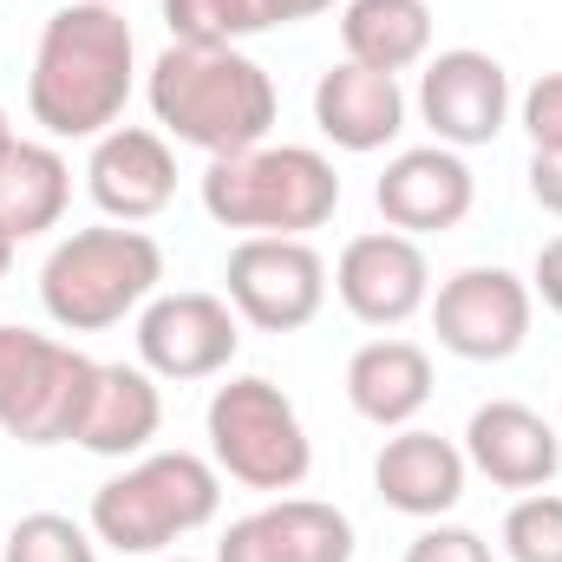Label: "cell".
Listing matches in <instances>:
<instances>
[{
  "label": "cell",
  "mask_w": 562,
  "mask_h": 562,
  "mask_svg": "<svg viewBox=\"0 0 562 562\" xmlns=\"http://www.w3.org/2000/svg\"><path fill=\"white\" fill-rule=\"evenodd\" d=\"M464 464L497 491H543L562 471V431L524 400H491L464 425Z\"/></svg>",
  "instance_id": "obj_16"
},
{
  "label": "cell",
  "mask_w": 562,
  "mask_h": 562,
  "mask_svg": "<svg viewBox=\"0 0 562 562\" xmlns=\"http://www.w3.org/2000/svg\"><path fill=\"white\" fill-rule=\"evenodd\" d=\"M314 125L334 150H353V157H373L406 132V92L393 72H373V66H327L314 79Z\"/></svg>",
  "instance_id": "obj_18"
},
{
  "label": "cell",
  "mask_w": 562,
  "mask_h": 562,
  "mask_svg": "<svg viewBox=\"0 0 562 562\" xmlns=\"http://www.w3.org/2000/svg\"><path fill=\"white\" fill-rule=\"evenodd\" d=\"M150 119L170 144H190L203 157L256 150L276 132V79L243 46H164L144 79Z\"/></svg>",
  "instance_id": "obj_2"
},
{
  "label": "cell",
  "mask_w": 562,
  "mask_h": 562,
  "mask_svg": "<svg viewBox=\"0 0 562 562\" xmlns=\"http://www.w3.org/2000/svg\"><path fill=\"white\" fill-rule=\"evenodd\" d=\"M340 53L373 72H413L431 59V0H347L340 7Z\"/></svg>",
  "instance_id": "obj_22"
},
{
  "label": "cell",
  "mask_w": 562,
  "mask_h": 562,
  "mask_svg": "<svg viewBox=\"0 0 562 562\" xmlns=\"http://www.w3.org/2000/svg\"><path fill=\"white\" fill-rule=\"evenodd\" d=\"M203 210L243 236H307L340 210V170L314 144H256L236 157H210Z\"/></svg>",
  "instance_id": "obj_3"
},
{
  "label": "cell",
  "mask_w": 562,
  "mask_h": 562,
  "mask_svg": "<svg viewBox=\"0 0 562 562\" xmlns=\"http://www.w3.org/2000/svg\"><path fill=\"white\" fill-rule=\"evenodd\" d=\"M112 7H125V0H112Z\"/></svg>",
  "instance_id": "obj_34"
},
{
  "label": "cell",
  "mask_w": 562,
  "mask_h": 562,
  "mask_svg": "<svg viewBox=\"0 0 562 562\" xmlns=\"http://www.w3.org/2000/svg\"><path fill=\"white\" fill-rule=\"evenodd\" d=\"M92 373V353L33 327H0V431L13 445H72Z\"/></svg>",
  "instance_id": "obj_7"
},
{
  "label": "cell",
  "mask_w": 562,
  "mask_h": 562,
  "mask_svg": "<svg viewBox=\"0 0 562 562\" xmlns=\"http://www.w3.org/2000/svg\"><path fill=\"white\" fill-rule=\"evenodd\" d=\"M164 288V249L132 223L72 229L40 262V307L66 334H105Z\"/></svg>",
  "instance_id": "obj_5"
},
{
  "label": "cell",
  "mask_w": 562,
  "mask_h": 562,
  "mask_svg": "<svg viewBox=\"0 0 562 562\" xmlns=\"http://www.w3.org/2000/svg\"><path fill=\"white\" fill-rule=\"evenodd\" d=\"M13 144H20V138H13V119H7V105H0V164H7V150H13Z\"/></svg>",
  "instance_id": "obj_31"
},
{
  "label": "cell",
  "mask_w": 562,
  "mask_h": 562,
  "mask_svg": "<svg viewBox=\"0 0 562 562\" xmlns=\"http://www.w3.org/2000/svg\"><path fill=\"white\" fill-rule=\"evenodd\" d=\"M517 112V92H510V72L504 59L477 53V46H451V53H431L419 72V119L431 144H451V150H477L491 144Z\"/></svg>",
  "instance_id": "obj_11"
},
{
  "label": "cell",
  "mask_w": 562,
  "mask_h": 562,
  "mask_svg": "<svg viewBox=\"0 0 562 562\" xmlns=\"http://www.w3.org/2000/svg\"><path fill=\"white\" fill-rule=\"evenodd\" d=\"M223 510V471L196 451H144L92 491V537L119 557H164L170 543L210 530Z\"/></svg>",
  "instance_id": "obj_4"
},
{
  "label": "cell",
  "mask_w": 562,
  "mask_h": 562,
  "mask_svg": "<svg viewBox=\"0 0 562 562\" xmlns=\"http://www.w3.org/2000/svg\"><path fill=\"white\" fill-rule=\"evenodd\" d=\"M86 190L112 223H150L170 210L177 196V150L157 125H112L105 138H92L86 157Z\"/></svg>",
  "instance_id": "obj_14"
},
{
  "label": "cell",
  "mask_w": 562,
  "mask_h": 562,
  "mask_svg": "<svg viewBox=\"0 0 562 562\" xmlns=\"http://www.w3.org/2000/svg\"><path fill=\"white\" fill-rule=\"evenodd\" d=\"M530 294L550 307V314H562V236H550L543 249H537V269H530Z\"/></svg>",
  "instance_id": "obj_29"
},
{
  "label": "cell",
  "mask_w": 562,
  "mask_h": 562,
  "mask_svg": "<svg viewBox=\"0 0 562 562\" xmlns=\"http://www.w3.org/2000/svg\"><path fill=\"white\" fill-rule=\"evenodd\" d=\"M334 294L360 327H406L413 314L431 307V262H425L419 236L400 229H367L340 249L334 262Z\"/></svg>",
  "instance_id": "obj_12"
},
{
  "label": "cell",
  "mask_w": 562,
  "mask_h": 562,
  "mask_svg": "<svg viewBox=\"0 0 562 562\" xmlns=\"http://www.w3.org/2000/svg\"><path fill=\"white\" fill-rule=\"evenodd\" d=\"M497 543L510 562H562V497L557 491H524L504 510Z\"/></svg>",
  "instance_id": "obj_25"
},
{
  "label": "cell",
  "mask_w": 562,
  "mask_h": 562,
  "mask_svg": "<svg viewBox=\"0 0 562 562\" xmlns=\"http://www.w3.org/2000/svg\"><path fill=\"white\" fill-rule=\"evenodd\" d=\"M327 7H347V0H269V26H294V20H314Z\"/></svg>",
  "instance_id": "obj_30"
},
{
  "label": "cell",
  "mask_w": 562,
  "mask_h": 562,
  "mask_svg": "<svg viewBox=\"0 0 562 562\" xmlns=\"http://www.w3.org/2000/svg\"><path fill=\"white\" fill-rule=\"evenodd\" d=\"M517 119L530 132V150H557L562 157V72H543L524 99H517Z\"/></svg>",
  "instance_id": "obj_26"
},
{
  "label": "cell",
  "mask_w": 562,
  "mask_h": 562,
  "mask_svg": "<svg viewBox=\"0 0 562 562\" xmlns=\"http://www.w3.org/2000/svg\"><path fill=\"white\" fill-rule=\"evenodd\" d=\"M425 314H431V334L445 353H458L471 367H497V360L524 353L530 321H537V294L524 276L477 262V269H458V276L438 281Z\"/></svg>",
  "instance_id": "obj_8"
},
{
  "label": "cell",
  "mask_w": 562,
  "mask_h": 562,
  "mask_svg": "<svg viewBox=\"0 0 562 562\" xmlns=\"http://www.w3.org/2000/svg\"><path fill=\"white\" fill-rule=\"evenodd\" d=\"M164 562H196V557H164Z\"/></svg>",
  "instance_id": "obj_33"
},
{
  "label": "cell",
  "mask_w": 562,
  "mask_h": 562,
  "mask_svg": "<svg viewBox=\"0 0 562 562\" xmlns=\"http://www.w3.org/2000/svg\"><path fill=\"white\" fill-rule=\"evenodd\" d=\"M464 477H471L464 445H451V438H438L425 425L393 431L380 445V458H373L380 504L400 510V517H419V524H438V517H451L464 504Z\"/></svg>",
  "instance_id": "obj_17"
},
{
  "label": "cell",
  "mask_w": 562,
  "mask_h": 562,
  "mask_svg": "<svg viewBox=\"0 0 562 562\" xmlns=\"http://www.w3.org/2000/svg\"><path fill=\"white\" fill-rule=\"evenodd\" d=\"M72 203V164L59 157L53 138H20L0 164V229L13 243H33L66 223Z\"/></svg>",
  "instance_id": "obj_21"
},
{
  "label": "cell",
  "mask_w": 562,
  "mask_h": 562,
  "mask_svg": "<svg viewBox=\"0 0 562 562\" xmlns=\"http://www.w3.org/2000/svg\"><path fill=\"white\" fill-rule=\"evenodd\" d=\"M431 353L419 340H400V334H380L367 347H353L347 360V406L380 431H406L431 406Z\"/></svg>",
  "instance_id": "obj_20"
},
{
  "label": "cell",
  "mask_w": 562,
  "mask_h": 562,
  "mask_svg": "<svg viewBox=\"0 0 562 562\" xmlns=\"http://www.w3.org/2000/svg\"><path fill=\"white\" fill-rule=\"evenodd\" d=\"M524 177H530L537 210L562 223V157H557V150H530V170H524Z\"/></svg>",
  "instance_id": "obj_28"
},
{
  "label": "cell",
  "mask_w": 562,
  "mask_h": 562,
  "mask_svg": "<svg viewBox=\"0 0 562 562\" xmlns=\"http://www.w3.org/2000/svg\"><path fill=\"white\" fill-rule=\"evenodd\" d=\"M203 431H210V464L229 484H243V491L288 497L314 471V445H307V425L294 413V400L281 393L276 380H262V373L223 380L210 393Z\"/></svg>",
  "instance_id": "obj_6"
},
{
  "label": "cell",
  "mask_w": 562,
  "mask_h": 562,
  "mask_svg": "<svg viewBox=\"0 0 562 562\" xmlns=\"http://www.w3.org/2000/svg\"><path fill=\"white\" fill-rule=\"evenodd\" d=\"M13 249H20V243H13V236L0 229V281H7V269H13Z\"/></svg>",
  "instance_id": "obj_32"
},
{
  "label": "cell",
  "mask_w": 562,
  "mask_h": 562,
  "mask_svg": "<svg viewBox=\"0 0 562 562\" xmlns=\"http://www.w3.org/2000/svg\"><path fill=\"white\" fill-rule=\"evenodd\" d=\"M243 353V314L210 288H157L138 307V367L157 380H216Z\"/></svg>",
  "instance_id": "obj_10"
},
{
  "label": "cell",
  "mask_w": 562,
  "mask_h": 562,
  "mask_svg": "<svg viewBox=\"0 0 562 562\" xmlns=\"http://www.w3.org/2000/svg\"><path fill=\"white\" fill-rule=\"evenodd\" d=\"M0 562H99V537H92V524H72L59 510H33L7 530Z\"/></svg>",
  "instance_id": "obj_24"
},
{
  "label": "cell",
  "mask_w": 562,
  "mask_h": 562,
  "mask_svg": "<svg viewBox=\"0 0 562 562\" xmlns=\"http://www.w3.org/2000/svg\"><path fill=\"white\" fill-rule=\"evenodd\" d=\"M373 203H380L386 229H400V236H445V229H458L477 210V177H471L464 150L413 144V150H400L380 170Z\"/></svg>",
  "instance_id": "obj_13"
},
{
  "label": "cell",
  "mask_w": 562,
  "mask_h": 562,
  "mask_svg": "<svg viewBox=\"0 0 562 562\" xmlns=\"http://www.w3.org/2000/svg\"><path fill=\"white\" fill-rule=\"evenodd\" d=\"M138 86V40L125 7L112 0H66L46 13L33 72H26V112L53 144L105 138Z\"/></svg>",
  "instance_id": "obj_1"
},
{
  "label": "cell",
  "mask_w": 562,
  "mask_h": 562,
  "mask_svg": "<svg viewBox=\"0 0 562 562\" xmlns=\"http://www.w3.org/2000/svg\"><path fill=\"white\" fill-rule=\"evenodd\" d=\"M223 301L262 334H301L327 307V262L307 236H243L223 262Z\"/></svg>",
  "instance_id": "obj_9"
},
{
  "label": "cell",
  "mask_w": 562,
  "mask_h": 562,
  "mask_svg": "<svg viewBox=\"0 0 562 562\" xmlns=\"http://www.w3.org/2000/svg\"><path fill=\"white\" fill-rule=\"evenodd\" d=\"M177 46H243L269 33V0H157Z\"/></svg>",
  "instance_id": "obj_23"
},
{
  "label": "cell",
  "mask_w": 562,
  "mask_h": 562,
  "mask_svg": "<svg viewBox=\"0 0 562 562\" xmlns=\"http://www.w3.org/2000/svg\"><path fill=\"white\" fill-rule=\"evenodd\" d=\"M210 562H353V517L321 497H276L236 517Z\"/></svg>",
  "instance_id": "obj_15"
},
{
  "label": "cell",
  "mask_w": 562,
  "mask_h": 562,
  "mask_svg": "<svg viewBox=\"0 0 562 562\" xmlns=\"http://www.w3.org/2000/svg\"><path fill=\"white\" fill-rule=\"evenodd\" d=\"M157 431H164V393H157V373L125 367V360H99L92 393H86L79 425H72V445L92 451V458H144Z\"/></svg>",
  "instance_id": "obj_19"
},
{
  "label": "cell",
  "mask_w": 562,
  "mask_h": 562,
  "mask_svg": "<svg viewBox=\"0 0 562 562\" xmlns=\"http://www.w3.org/2000/svg\"><path fill=\"white\" fill-rule=\"evenodd\" d=\"M400 562H497V557H491V543H484L477 530H464V524H425L419 537L406 543Z\"/></svg>",
  "instance_id": "obj_27"
},
{
  "label": "cell",
  "mask_w": 562,
  "mask_h": 562,
  "mask_svg": "<svg viewBox=\"0 0 562 562\" xmlns=\"http://www.w3.org/2000/svg\"><path fill=\"white\" fill-rule=\"evenodd\" d=\"M0 543H7V530H0Z\"/></svg>",
  "instance_id": "obj_35"
}]
</instances>
